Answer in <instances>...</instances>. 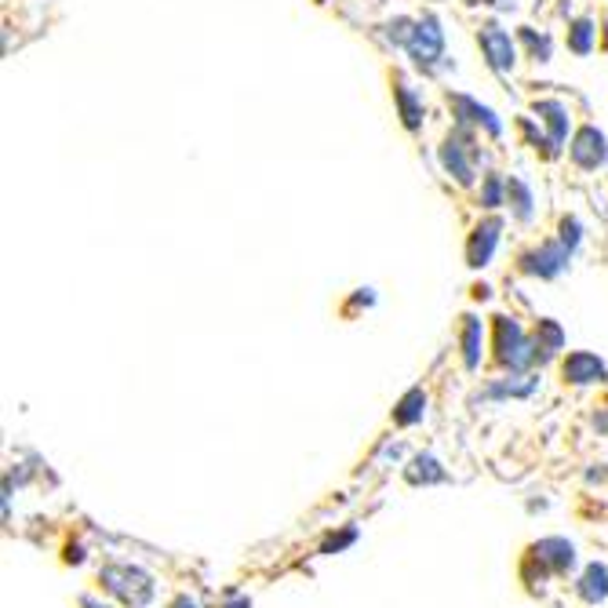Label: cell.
<instances>
[{
  "label": "cell",
  "mask_w": 608,
  "mask_h": 608,
  "mask_svg": "<svg viewBox=\"0 0 608 608\" xmlns=\"http://www.w3.org/2000/svg\"><path fill=\"white\" fill-rule=\"evenodd\" d=\"M496 350H500V361L503 364H510V368H521L532 354V347L524 343V335H521V328L510 321V317H496Z\"/></svg>",
  "instance_id": "obj_1"
},
{
  "label": "cell",
  "mask_w": 608,
  "mask_h": 608,
  "mask_svg": "<svg viewBox=\"0 0 608 608\" xmlns=\"http://www.w3.org/2000/svg\"><path fill=\"white\" fill-rule=\"evenodd\" d=\"M477 41H481L484 59L496 66V69H510V66H514V41H510L507 29H500L496 22H488V26H481Z\"/></svg>",
  "instance_id": "obj_2"
},
{
  "label": "cell",
  "mask_w": 608,
  "mask_h": 608,
  "mask_svg": "<svg viewBox=\"0 0 608 608\" xmlns=\"http://www.w3.org/2000/svg\"><path fill=\"white\" fill-rule=\"evenodd\" d=\"M441 48H444V33H441V26H437L434 19L415 22V33H412V41H408L412 59H415V62H434V59H441Z\"/></svg>",
  "instance_id": "obj_3"
},
{
  "label": "cell",
  "mask_w": 608,
  "mask_h": 608,
  "mask_svg": "<svg viewBox=\"0 0 608 608\" xmlns=\"http://www.w3.org/2000/svg\"><path fill=\"white\" fill-rule=\"evenodd\" d=\"M604 157H608V149H604V135L597 128H583L572 139V161L580 168H597V164H604Z\"/></svg>",
  "instance_id": "obj_4"
},
{
  "label": "cell",
  "mask_w": 608,
  "mask_h": 608,
  "mask_svg": "<svg viewBox=\"0 0 608 608\" xmlns=\"http://www.w3.org/2000/svg\"><path fill=\"white\" fill-rule=\"evenodd\" d=\"M564 259H568V248L564 244H543L540 252H532L524 259V270L528 274H540V277H554V274H561Z\"/></svg>",
  "instance_id": "obj_5"
},
{
  "label": "cell",
  "mask_w": 608,
  "mask_h": 608,
  "mask_svg": "<svg viewBox=\"0 0 608 608\" xmlns=\"http://www.w3.org/2000/svg\"><path fill=\"white\" fill-rule=\"evenodd\" d=\"M496 241H500V222L488 219L484 226H477L474 237H470V266H484L492 259V252H496Z\"/></svg>",
  "instance_id": "obj_6"
},
{
  "label": "cell",
  "mask_w": 608,
  "mask_h": 608,
  "mask_svg": "<svg viewBox=\"0 0 608 608\" xmlns=\"http://www.w3.org/2000/svg\"><path fill=\"white\" fill-rule=\"evenodd\" d=\"M564 379L568 383H597V379H604V364L590 354H572L564 361Z\"/></svg>",
  "instance_id": "obj_7"
},
{
  "label": "cell",
  "mask_w": 608,
  "mask_h": 608,
  "mask_svg": "<svg viewBox=\"0 0 608 608\" xmlns=\"http://www.w3.org/2000/svg\"><path fill=\"white\" fill-rule=\"evenodd\" d=\"M441 161H444V168H448L455 179H460V182H470V179H474V164L467 161L460 139H448V142L441 146Z\"/></svg>",
  "instance_id": "obj_8"
},
{
  "label": "cell",
  "mask_w": 608,
  "mask_h": 608,
  "mask_svg": "<svg viewBox=\"0 0 608 608\" xmlns=\"http://www.w3.org/2000/svg\"><path fill=\"white\" fill-rule=\"evenodd\" d=\"M536 113L543 117V124L550 128V142H554V146H561V142H564V135H568L564 106H561V102H540V106H536Z\"/></svg>",
  "instance_id": "obj_9"
},
{
  "label": "cell",
  "mask_w": 608,
  "mask_h": 608,
  "mask_svg": "<svg viewBox=\"0 0 608 608\" xmlns=\"http://www.w3.org/2000/svg\"><path fill=\"white\" fill-rule=\"evenodd\" d=\"M452 102H455V109H460V113H467L463 121H477V124H484L492 135H500V121L492 117V109H488V106H477L474 99H463V95H455Z\"/></svg>",
  "instance_id": "obj_10"
},
{
  "label": "cell",
  "mask_w": 608,
  "mask_h": 608,
  "mask_svg": "<svg viewBox=\"0 0 608 608\" xmlns=\"http://www.w3.org/2000/svg\"><path fill=\"white\" fill-rule=\"evenodd\" d=\"M583 597L587 601H601L604 594H608V572H604V568L601 564H594V568H587V576H583Z\"/></svg>",
  "instance_id": "obj_11"
},
{
  "label": "cell",
  "mask_w": 608,
  "mask_h": 608,
  "mask_svg": "<svg viewBox=\"0 0 608 608\" xmlns=\"http://www.w3.org/2000/svg\"><path fill=\"white\" fill-rule=\"evenodd\" d=\"M397 106H401V117H404V124L408 128H420V117H423V109H420V102H415V95L404 88V84H397Z\"/></svg>",
  "instance_id": "obj_12"
},
{
  "label": "cell",
  "mask_w": 608,
  "mask_h": 608,
  "mask_svg": "<svg viewBox=\"0 0 608 608\" xmlns=\"http://www.w3.org/2000/svg\"><path fill=\"white\" fill-rule=\"evenodd\" d=\"M463 347H467V364L474 368L477 364V350H481V321L474 317H463Z\"/></svg>",
  "instance_id": "obj_13"
},
{
  "label": "cell",
  "mask_w": 608,
  "mask_h": 608,
  "mask_svg": "<svg viewBox=\"0 0 608 608\" xmlns=\"http://www.w3.org/2000/svg\"><path fill=\"white\" fill-rule=\"evenodd\" d=\"M423 394L420 390H412L404 401H401V408H397V423H415V420H420V415H423Z\"/></svg>",
  "instance_id": "obj_14"
},
{
  "label": "cell",
  "mask_w": 608,
  "mask_h": 608,
  "mask_svg": "<svg viewBox=\"0 0 608 608\" xmlns=\"http://www.w3.org/2000/svg\"><path fill=\"white\" fill-rule=\"evenodd\" d=\"M590 36H594V26L590 22H576L572 36H568V48H572L576 55H587L590 52Z\"/></svg>",
  "instance_id": "obj_15"
},
{
  "label": "cell",
  "mask_w": 608,
  "mask_h": 608,
  "mask_svg": "<svg viewBox=\"0 0 608 608\" xmlns=\"http://www.w3.org/2000/svg\"><path fill=\"white\" fill-rule=\"evenodd\" d=\"M540 350H547V354H554L557 347H561V328L554 324V321H540Z\"/></svg>",
  "instance_id": "obj_16"
},
{
  "label": "cell",
  "mask_w": 608,
  "mask_h": 608,
  "mask_svg": "<svg viewBox=\"0 0 608 608\" xmlns=\"http://www.w3.org/2000/svg\"><path fill=\"white\" fill-rule=\"evenodd\" d=\"M510 189H514V208H517V215L521 219H528V204H532V194H528V186L524 182H517V179H510Z\"/></svg>",
  "instance_id": "obj_17"
},
{
  "label": "cell",
  "mask_w": 608,
  "mask_h": 608,
  "mask_svg": "<svg viewBox=\"0 0 608 608\" xmlns=\"http://www.w3.org/2000/svg\"><path fill=\"white\" fill-rule=\"evenodd\" d=\"M561 234H564V237H561V244H564L568 252H572V248L580 244V222H576V219H564V226H561Z\"/></svg>",
  "instance_id": "obj_18"
},
{
  "label": "cell",
  "mask_w": 608,
  "mask_h": 608,
  "mask_svg": "<svg viewBox=\"0 0 608 608\" xmlns=\"http://www.w3.org/2000/svg\"><path fill=\"white\" fill-rule=\"evenodd\" d=\"M500 197H503V182H500V179H488V186H484V204L496 208Z\"/></svg>",
  "instance_id": "obj_19"
},
{
  "label": "cell",
  "mask_w": 608,
  "mask_h": 608,
  "mask_svg": "<svg viewBox=\"0 0 608 608\" xmlns=\"http://www.w3.org/2000/svg\"><path fill=\"white\" fill-rule=\"evenodd\" d=\"M175 608H197V601H189V597H179V601H175Z\"/></svg>",
  "instance_id": "obj_20"
},
{
  "label": "cell",
  "mask_w": 608,
  "mask_h": 608,
  "mask_svg": "<svg viewBox=\"0 0 608 608\" xmlns=\"http://www.w3.org/2000/svg\"><path fill=\"white\" fill-rule=\"evenodd\" d=\"M226 608H248V601H234V604H226Z\"/></svg>",
  "instance_id": "obj_21"
}]
</instances>
